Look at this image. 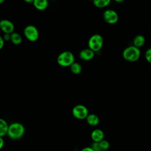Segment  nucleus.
<instances>
[{
    "label": "nucleus",
    "mask_w": 151,
    "mask_h": 151,
    "mask_svg": "<svg viewBox=\"0 0 151 151\" xmlns=\"http://www.w3.org/2000/svg\"><path fill=\"white\" fill-rule=\"evenodd\" d=\"M24 34L26 38L30 41H35L39 37V32L37 28L32 25L25 27L24 29Z\"/></svg>",
    "instance_id": "nucleus-5"
},
{
    "label": "nucleus",
    "mask_w": 151,
    "mask_h": 151,
    "mask_svg": "<svg viewBox=\"0 0 151 151\" xmlns=\"http://www.w3.org/2000/svg\"><path fill=\"white\" fill-rule=\"evenodd\" d=\"M11 41L14 44L18 45L22 42V38L19 34L14 32L11 34Z\"/></svg>",
    "instance_id": "nucleus-15"
},
{
    "label": "nucleus",
    "mask_w": 151,
    "mask_h": 151,
    "mask_svg": "<svg viewBox=\"0 0 151 151\" xmlns=\"http://www.w3.org/2000/svg\"><path fill=\"white\" fill-rule=\"evenodd\" d=\"M140 55L139 48L131 45L126 47L123 51V57L130 62H135L138 60Z\"/></svg>",
    "instance_id": "nucleus-2"
},
{
    "label": "nucleus",
    "mask_w": 151,
    "mask_h": 151,
    "mask_svg": "<svg viewBox=\"0 0 151 151\" xmlns=\"http://www.w3.org/2000/svg\"><path fill=\"white\" fill-rule=\"evenodd\" d=\"M94 52L89 48L82 50L79 53L80 58L85 61L91 60L94 57Z\"/></svg>",
    "instance_id": "nucleus-9"
},
{
    "label": "nucleus",
    "mask_w": 151,
    "mask_h": 151,
    "mask_svg": "<svg viewBox=\"0 0 151 151\" xmlns=\"http://www.w3.org/2000/svg\"><path fill=\"white\" fill-rule=\"evenodd\" d=\"M4 145V140L2 137H0V149H2Z\"/></svg>",
    "instance_id": "nucleus-24"
},
{
    "label": "nucleus",
    "mask_w": 151,
    "mask_h": 151,
    "mask_svg": "<svg viewBox=\"0 0 151 151\" xmlns=\"http://www.w3.org/2000/svg\"><path fill=\"white\" fill-rule=\"evenodd\" d=\"M99 143L101 150H108L109 148L110 147V143L107 140L103 139L99 142Z\"/></svg>",
    "instance_id": "nucleus-18"
},
{
    "label": "nucleus",
    "mask_w": 151,
    "mask_h": 151,
    "mask_svg": "<svg viewBox=\"0 0 151 151\" xmlns=\"http://www.w3.org/2000/svg\"><path fill=\"white\" fill-rule=\"evenodd\" d=\"M9 129V126L6 122L2 119H0V137H3L7 134Z\"/></svg>",
    "instance_id": "nucleus-14"
},
{
    "label": "nucleus",
    "mask_w": 151,
    "mask_h": 151,
    "mask_svg": "<svg viewBox=\"0 0 151 151\" xmlns=\"http://www.w3.org/2000/svg\"><path fill=\"white\" fill-rule=\"evenodd\" d=\"M86 121L87 123L91 126H96L99 123V117L94 114H90L87 116L86 118Z\"/></svg>",
    "instance_id": "nucleus-11"
},
{
    "label": "nucleus",
    "mask_w": 151,
    "mask_h": 151,
    "mask_svg": "<svg viewBox=\"0 0 151 151\" xmlns=\"http://www.w3.org/2000/svg\"><path fill=\"white\" fill-rule=\"evenodd\" d=\"M104 132L99 129H96L91 133V138L93 142H100L104 139Z\"/></svg>",
    "instance_id": "nucleus-10"
},
{
    "label": "nucleus",
    "mask_w": 151,
    "mask_h": 151,
    "mask_svg": "<svg viewBox=\"0 0 151 151\" xmlns=\"http://www.w3.org/2000/svg\"><path fill=\"white\" fill-rule=\"evenodd\" d=\"M72 114L75 118L79 120L86 119L88 115L87 107L83 104H77L73 108Z\"/></svg>",
    "instance_id": "nucleus-6"
},
{
    "label": "nucleus",
    "mask_w": 151,
    "mask_h": 151,
    "mask_svg": "<svg viewBox=\"0 0 151 151\" xmlns=\"http://www.w3.org/2000/svg\"><path fill=\"white\" fill-rule=\"evenodd\" d=\"M103 18L106 22L110 24H113L118 21L119 15L115 11L109 9L104 12Z\"/></svg>",
    "instance_id": "nucleus-7"
},
{
    "label": "nucleus",
    "mask_w": 151,
    "mask_h": 151,
    "mask_svg": "<svg viewBox=\"0 0 151 151\" xmlns=\"http://www.w3.org/2000/svg\"><path fill=\"white\" fill-rule=\"evenodd\" d=\"M145 58L149 63L151 64V48L146 50L145 52Z\"/></svg>",
    "instance_id": "nucleus-19"
},
{
    "label": "nucleus",
    "mask_w": 151,
    "mask_h": 151,
    "mask_svg": "<svg viewBox=\"0 0 151 151\" xmlns=\"http://www.w3.org/2000/svg\"><path fill=\"white\" fill-rule=\"evenodd\" d=\"M4 1V0H1V1H0V3H1V2H2Z\"/></svg>",
    "instance_id": "nucleus-26"
},
{
    "label": "nucleus",
    "mask_w": 151,
    "mask_h": 151,
    "mask_svg": "<svg viewBox=\"0 0 151 151\" xmlns=\"http://www.w3.org/2000/svg\"><path fill=\"white\" fill-rule=\"evenodd\" d=\"M4 42H5V40H4L3 37H0V49L2 48V47H4Z\"/></svg>",
    "instance_id": "nucleus-22"
},
{
    "label": "nucleus",
    "mask_w": 151,
    "mask_h": 151,
    "mask_svg": "<svg viewBox=\"0 0 151 151\" xmlns=\"http://www.w3.org/2000/svg\"><path fill=\"white\" fill-rule=\"evenodd\" d=\"M33 4L37 9L42 11L47 8L48 2L47 0H34Z\"/></svg>",
    "instance_id": "nucleus-12"
},
{
    "label": "nucleus",
    "mask_w": 151,
    "mask_h": 151,
    "mask_svg": "<svg viewBox=\"0 0 151 151\" xmlns=\"http://www.w3.org/2000/svg\"><path fill=\"white\" fill-rule=\"evenodd\" d=\"M110 2V0H94V5L99 8H103L107 6Z\"/></svg>",
    "instance_id": "nucleus-17"
},
{
    "label": "nucleus",
    "mask_w": 151,
    "mask_h": 151,
    "mask_svg": "<svg viewBox=\"0 0 151 151\" xmlns=\"http://www.w3.org/2000/svg\"><path fill=\"white\" fill-rule=\"evenodd\" d=\"M70 70L73 73L75 74H78L81 72L82 67L79 63L74 62L70 66Z\"/></svg>",
    "instance_id": "nucleus-16"
},
{
    "label": "nucleus",
    "mask_w": 151,
    "mask_h": 151,
    "mask_svg": "<svg viewBox=\"0 0 151 151\" xmlns=\"http://www.w3.org/2000/svg\"><path fill=\"white\" fill-rule=\"evenodd\" d=\"M116 2H123V0H116Z\"/></svg>",
    "instance_id": "nucleus-25"
},
{
    "label": "nucleus",
    "mask_w": 151,
    "mask_h": 151,
    "mask_svg": "<svg viewBox=\"0 0 151 151\" xmlns=\"http://www.w3.org/2000/svg\"><path fill=\"white\" fill-rule=\"evenodd\" d=\"M3 38L5 41H9L11 40V34H7V33H5L4 36H3Z\"/></svg>",
    "instance_id": "nucleus-21"
},
{
    "label": "nucleus",
    "mask_w": 151,
    "mask_h": 151,
    "mask_svg": "<svg viewBox=\"0 0 151 151\" xmlns=\"http://www.w3.org/2000/svg\"><path fill=\"white\" fill-rule=\"evenodd\" d=\"M133 45L138 48L142 47L145 43V37L142 35H136L133 41Z\"/></svg>",
    "instance_id": "nucleus-13"
},
{
    "label": "nucleus",
    "mask_w": 151,
    "mask_h": 151,
    "mask_svg": "<svg viewBox=\"0 0 151 151\" xmlns=\"http://www.w3.org/2000/svg\"><path fill=\"white\" fill-rule=\"evenodd\" d=\"M24 126L20 123L14 122L9 126L7 135L12 140H17L21 138L24 134Z\"/></svg>",
    "instance_id": "nucleus-1"
},
{
    "label": "nucleus",
    "mask_w": 151,
    "mask_h": 151,
    "mask_svg": "<svg viewBox=\"0 0 151 151\" xmlns=\"http://www.w3.org/2000/svg\"><path fill=\"white\" fill-rule=\"evenodd\" d=\"M100 151H108V150H100Z\"/></svg>",
    "instance_id": "nucleus-27"
},
{
    "label": "nucleus",
    "mask_w": 151,
    "mask_h": 151,
    "mask_svg": "<svg viewBox=\"0 0 151 151\" xmlns=\"http://www.w3.org/2000/svg\"><path fill=\"white\" fill-rule=\"evenodd\" d=\"M103 44V39L100 35L97 34L91 36L88 41V48L94 52L100 50Z\"/></svg>",
    "instance_id": "nucleus-4"
},
{
    "label": "nucleus",
    "mask_w": 151,
    "mask_h": 151,
    "mask_svg": "<svg viewBox=\"0 0 151 151\" xmlns=\"http://www.w3.org/2000/svg\"><path fill=\"white\" fill-rule=\"evenodd\" d=\"M57 61V63L62 67L71 66L74 62V57L71 51H65L58 55Z\"/></svg>",
    "instance_id": "nucleus-3"
},
{
    "label": "nucleus",
    "mask_w": 151,
    "mask_h": 151,
    "mask_svg": "<svg viewBox=\"0 0 151 151\" xmlns=\"http://www.w3.org/2000/svg\"><path fill=\"white\" fill-rule=\"evenodd\" d=\"M81 151H94L91 147V146L90 147H84L83 149H81Z\"/></svg>",
    "instance_id": "nucleus-23"
},
{
    "label": "nucleus",
    "mask_w": 151,
    "mask_h": 151,
    "mask_svg": "<svg viewBox=\"0 0 151 151\" xmlns=\"http://www.w3.org/2000/svg\"><path fill=\"white\" fill-rule=\"evenodd\" d=\"M14 25L9 20L4 19L0 21V28L4 32L7 34H12L14 32Z\"/></svg>",
    "instance_id": "nucleus-8"
},
{
    "label": "nucleus",
    "mask_w": 151,
    "mask_h": 151,
    "mask_svg": "<svg viewBox=\"0 0 151 151\" xmlns=\"http://www.w3.org/2000/svg\"><path fill=\"white\" fill-rule=\"evenodd\" d=\"M91 147L94 151H100V150H101L99 142H93V143L91 146Z\"/></svg>",
    "instance_id": "nucleus-20"
}]
</instances>
